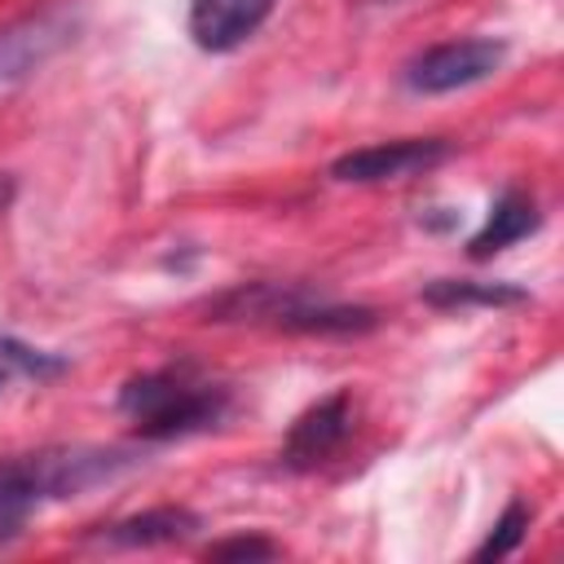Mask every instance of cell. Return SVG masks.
<instances>
[{
	"label": "cell",
	"instance_id": "1",
	"mask_svg": "<svg viewBox=\"0 0 564 564\" xmlns=\"http://www.w3.org/2000/svg\"><path fill=\"white\" fill-rule=\"evenodd\" d=\"M137 458L128 449L62 445L40 454L0 458V538H13L40 507L79 498L97 485L119 480Z\"/></svg>",
	"mask_w": 564,
	"mask_h": 564
},
{
	"label": "cell",
	"instance_id": "2",
	"mask_svg": "<svg viewBox=\"0 0 564 564\" xmlns=\"http://www.w3.org/2000/svg\"><path fill=\"white\" fill-rule=\"evenodd\" d=\"M119 414L145 441H172V436L216 427L229 414V388L198 379L185 366L145 370L119 388Z\"/></svg>",
	"mask_w": 564,
	"mask_h": 564
},
{
	"label": "cell",
	"instance_id": "3",
	"mask_svg": "<svg viewBox=\"0 0 564 564\" xmlns=\"http://www.w3.org/2000/svg\"><path fill=\"white\" fill-rule=\"evenodd\" d=\"M207 322H260V326H278V330H300V335H361L375 330V308L361 304H335L322 300L304 286H286V282H247L234 286L216 300L203 304Z\"/></svg>",
	"mask_w": 564,
	"mask_h": 564
},
{
	"label": "cell",
	"instance_id": "4",
	"mask_svg": "<svg viewBox=\"0 0 564 564\" xmlns=\"http://www.w3.org/2000/svg\"><path fill=\"white\" fill-rule=\"evenodd\" d=\"M507 62V44L494 35H467V40H445L427 53H419L405 66V88L436 97V93H458L471 84H485L498 66Z\"/></svg>",
	"mask_w": 564,
	"mask_h": 564
},
{
	"label": "cell",
	"instance_id": "5",
	"mask_svg": "<svg viewBox=\"0 0 564 564\" xmlns=\"http://www.w3.org/2000/svg\"><path fill=\"white\" fill-rule=\"evenodd\" d=\"M454 154L445 137H401V141H379L348 150L344 159L330 163V176L344 185H383V181H405L441 167Z\"/></svg>",
	"mask_w": 564,
	"mask_h": 564
},
{
	"label": "cell",
	"instance_id": "6",
	"mask_svg": "<svg viewBox=\"0 0 564 564\" xmlns=\"http://www.w3.org/2000/svg\"><path fill=\"white\" fill-rule=\"evenodd\" d=\"M352 419H357L352 392L339 388V392L322 397L317 405H308V410L291 423V432H286V441H282V463L295 467V471H308V467L326 463V458L352 436Z\"/></svg>",
	"mask_w": 564,
	"mask_h": 564
},
{
	"label": "cell",
	"instance_id": "7",
	"mask_svg": "<svg viewBox=\"0 0 564 564\" xmlns=\"http://www.w3.org/2000/svg\"><path fill=\"white\" fill-rule=\"evenodd\" d=\"M75 31L70 9H44L31 18H18L0 31V84L22 79L26 70H35L48 53H57Z\"/></svg>",
	"mask_w": 564,
	"mask_h": 564
},
{
	"label": "cell",
	"instance_id": "8",
	"mask_svg": "<svg viewBox=\"0 0 564 564\" xmlns=\"http://www.w3.org/2000/svg\"><path fill=\"white\" fill-rule=\"evenodd\" d=\"M278 0H189V40L203 53H229L247 44Z\"/></svg>",
	"mask_w": 564,
	"mask_h": 564
},
{
	"label": "cell",
	"instance_id": "9",
	"mask_svg": "<svg viewBox=\"0 0 564 564\" xmlns=\"http://www.w3.org/2000/svg\"><path fill=\"white\" fill-rule=\"evenodd\" d=\"M538 225H542V216H538V203H533L529 194H520V189H502V194H498V203L489 207L485 225L471 234V242H467V256H471V260H489V256L507 251L511 242L529 238Z\"/></svg>",
	"mask_w": 564,
	"mask_h": 564
},
{
	"label": "cell",
	"instance_id": "10",
	"mask_svg": "<svg viewBox=\"0 0 564 564\" xmlns=\"http://www.w3.org/2000/svg\"><path fill=\"white\" fill-rule=\"evenodd\" d=\"M194 529H203V520L194 511H185V507H154V511H141V516L115 520L101 538L115 542V546H163V542L189 538Z\"/></svg>",
	"mask_w": 564,
	"mask_h": 564
},
{
	"label": "cell",
	"instance_id": "11",
	"mask_svg": "<svg viewBox=\"0 0 564 564\" xmlns=\"http://www.w3.org/2000/svg\"><path fill=\"white\" fill-rule=\"evenodd\" d=\"M70 361L62 352H44V348H31L22 344L18 335H0V392L13 388V383H44V379H57Z\"/></svg>",
	"mask_w": 564,
	"mask_h": 564
},
{
	"label": "cell",
	"instance_id": "12",
	"mask_svg": "<svg viewBox=\"0 0 564 564\" xmlns=\"http://www.w3.org/2000/svg\"><path fill=\"white\" fill-rule=\"evenodd\" d=\"M427 304L436 308H467V304H485V308H502V304H524L520 286L507 282H463V278H436L423 291Z\"/></svg>",
	"mask_w": 564,
	"mask_h": 564
},
{
	"label": "cell",
	"instance_id": "13",
	"mask_svg": "<svg viewBox=\"0 0 564 564\" xmlns=\"http://www.w3.org/2000/svg\"><path fill=\"white\" fill-rule=\"evenodd\" d=\"M524 529H529V507L524 502H511L502 516H498V524H494V533L476 546V560H498V555H511L520 542H524Z\"/></svg>",
	"mask_w": 564,
	"mask_h": 564
},
{
	"label": "cell",
	"instance_id": "14",
	"mask_svg": "<svg viewBox=\"0 0 564 564\" xmlns=\"http://www.w3.org/2000/svg\"><path fill=\"white\" fill-rule=\"evenodd\" d=\"M273 551L278 546L264 538H229V542H216L207 555H216V560H269Z\"/></svg>",
	"mask_w": 564,
	"mask_h": 564
},
{
	"label": "cell",
	"instance_id": "15",
	"mask_svg": "<svg viewBox=\"0 0 564 564\" xmlns=\"http://www.w3.org/2000/svg\"><path fill=\"white\" fill-rule=\"evenodd\" d=\"M13 189H18V185H13V176H4V172H0V212L13 203Z\"/></svg>",
	"mask_w": 564,
	"mask_h": 564
}]
</instances>
